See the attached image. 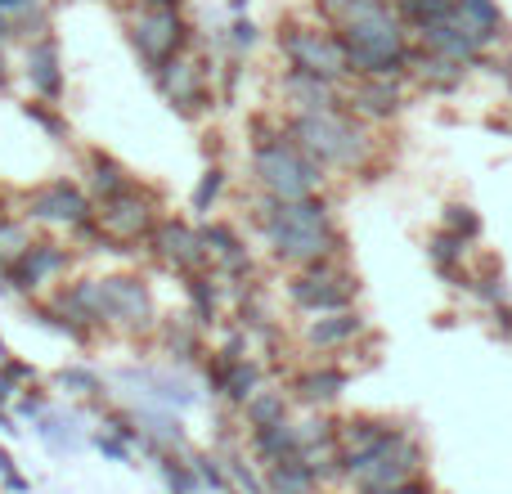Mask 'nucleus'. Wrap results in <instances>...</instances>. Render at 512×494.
I'll return each mask as SVG.
<instances>
[{"mask_svg":"<svg viewBox=\"0 0 512 494\" xmlns=\"http://www.w3.org/2000/svg\"><path fill=\"white\" fill-rule=\"evenodd\" d=\"M225 472H230V481H234L239 490H248V494H270V486H265V481L256 477V472H252L243 459H230V463H225Z\"/></svg>","mask_w":512,"mask_h":494,"instance_id":"40","label":"nucleus"},{"mask_svg":"<svg viewBox=\"0 0 512 494\" xmlns=\"http://www.w3.org/2000/svg\"><path fill=\"white\" fill-rule=\"evenodd\" d=\"M252 180L261 194L279 198V203H297V198L319 194L324 167H319L315 158H306V153L292 144L288 126H283L279 135L252 144Z\"/></svg>","mask_w":512,"mask_h":494,"instance_id":"4","label":"nucleus"},{"mask_svg":"<svg viewBox=\"0 0 512 494\" xmlns=\"http://www.w3.org/2000/svg\"><path fill=\"white\" fill-rule=\"evenodd\" d=\"M9 36H14V18L0 14V41H9Z\"/></svg>","mask_w":512,"mask_h":494,"instance_id":"50","label":"nucleus"},{"mask_svg":"<svg viewBox=\"0 0 512 494\" xmlns=\"http://www.w3.org/2000/svg\"><path fill=\"white\" fill-rule=\"evenodd\" d=\"M346 104L355 117H391L400 108V77H360Z\"/></svg>","mask_w":512,"mask_h":494,"instance_id":"19","label":"nucleus"},{"mask_svg":"<svg viewBox=\"0 0 512 494\" xmlns=\"http://www.w3.org/2000/svg\"><path fill=\"white\" fill-rule=\"evenodd\" d=\"M126 36H131V50L140 54V63L149 72L189 54V45H194V27L185 23L180 9H153V5H140L126 18Z\"/></svg>","mask_w":512,"mask_h":494,"instance_id":"6","label":"nucleus"},{"mask_svg":"<svg viewBox=\"0 0 512 494\" xmlns=\"http://www.w3.org/2000/svg\"><path fill=\"white\" fill-rule=\"evenodd\" d=\"M23 113H27V117H32V122H36V126H45V131H50V135H54V140H63V135H68V122H63V117H59V113H50V108H45V104H27V108H23Z\"/></svg>","mask_w":512,"mask_h":494,"instance_id":"42","label":"nucleus"},{"mask_svg":"<svg viewBox=\"0 0 512 494\" xmlns=\"http://www.w3.org/2000/svg\"><path fill=\"white\" fill-rule=\"evenodd\" d=\"M418 45H423V50L445 54V59H454V63H463V68H468V63H477L481 50H486V45L468 32V23H463L454 9L445 18H436V23L418 27Z\"/></svg>","mask_w":512,"mask_h":494,"instance_id":"15","label":"nucleus"},{"mask_svg":"<svg viewBox=\"0 0 512 494\" xmlns=\"http://www.w3.org/2000/svg\"><path fill=\"white\" fill-rule=\"evenodd\" d=\"M149 252L158 256L167 270H176V274L212 270V261H207V247H203V230H194V225L180 221V216H162V221L153 225Z\"/></svg>","mask_w":512,"mask_h":494,"instance_id":"12","label":"nucleus"},{"mask_svg":"<svg viewBox=\"0 0 512 494\" xmlns=\"http://www.w3.org/2000/svg\"><path fill=\"white\" fill-rule=\"evenodd\" d=\"M32 243H36L32 225H27V221H14V216H0V279H5V270H9V265H14Z\"/></svg>","mask_w":512,"mask_h":494,"instance_id":"34","label":"nucleus"},{"mask_svg":"<svg viewBox=\"0 0 512 494\" xmlns=\"http://www.w3.org/2000/svg\"><path fill=\"white\" fill-rule=\"evenodd\" d=\"M32 5H41V0H0V14H9V18H18V14H27Z\"/></svg>","mask_w":512,"mask_h":494,"instance_id":"49","label":"nucleus"},{"mask_svg":"<svg viewBox=\"0 0 512 494\" xmlns=\"http://www.w3.org/2000/svg\"><path fill=\"white\" fill-rule=\"evenodd\" d=\"M0 86H5V41H0Z\"/></svg>","mask_w":512,"mask_h":494,"instance_id":"53","label":"nucleus"},{"mask_svg":"<svg viewBox=\"0 0 512 494\" xmlns=\"http://www.w3.org/2000/svg\"><path fill=\"white\" fill-rule=\"evenodd\" d=\"M288 135L306 158H315L319 167L351 171L369 158V126L351 113V108H328V113H292Z\"/></svg>","mask_w":512,"mask_h":494,"instance_id":"2","label":"nucleus"},{"mask_svg":"<svg viewBox=\"0 0 512 494\" xmlns=\"http://www.w3.org/2000/svg\"><path fill=\"white\" fill-rule=\"evenodd\" d=\"M221 189H225V167H221V162H212V167L203 171V180L194 185V194H189V212H194V216H212Z\"/></svg>","mask_w":512,"mask_h":494,"instance_id":"36","label":"nucleus"},{"mask_svg":"<svg viewBox=\"0 0 512 494\" xmlns=\"http://www.w3.org/2000/svg\"><path fill=\"white\" fill-rule=\"evenodd\" d=\"M185 297H189V315L203 328H212L221 319V288H216V270H198L185 274Z\"/></svg>","mask_w":512,"mask_h":494,"instance_id":"28","label":"nucleus"},{"mask_svg":"<svg viewBox=\"0 0 512 494\" xmlns=\"http://www.w3.org/2000/svg\"><path fill=\"white\" fill-rule=\"evenodd\" d=\"M95 221L117 252H131L126 243H149L153 225H158L162 216H158V198H153L149 189L131 185L126 194L108 198V203H95Z\"/></svg>","mask_w":512,"mask_h":494,"instance_id":"8","label":"nucleus"},{"mask_svg":"<svg viewBox=\"0 0 512 494\" xmlns=\"http://www.w3.org/2000/svg\"><path fill=\"white\" fill-rule=\"evenodd\" d=\"M346 59H351V77H405L409 72V36L400 23L396 5H382L378 14L346 23L342 32Z\"/></svg>","mask_w":512,"mask_h":494,"instance_id":"3","label":"nucleus"},{"mask_svg":"<svg viewBox=\"0 0 512 494\" xmlns=\"http://www.w3.org/2000/svg\"><path fill=\"white\" fill-rule=\"evenodd\" d=\"M99 292H104V319L117 333H153L158 328V306H153V292L140 274H104L99 279Z\"/></svg>","mask_w":512,"mask_h":494,"instance_id":"9","label":"nucleus"},{"mask_svg":"<svg viewBox=\"0 0 512 494\" xmlns=\"http://www.w3.org/2000/svg\"><path fill=\"white\" fill-rule=\"evenodd\" d=\"M140 5H153V9H180L185 0H140Z\"/></svg>","mask_w":512,"mask_h":494,"instance_id":"51","label":"nucleus"},{"mask_svg":"<svg viewBox=\"0 0 512 494\" xmlns=\"http://www.w3.org/2000/svg\"><path fill=\"white\" fill-rule=\"evenodd\" d=\"M261 382H265V373H261V364L256 360H230V369H225V378H221V387H216V396L221 400H230L234 409H243L248 400L261 391Z\"/></svg>","mask_w":512,"mask_h":494,"instance_id":"29","label":"nucleus"},{"mask_svg":"<svg viewBox=\"0 0 512 494\" xmlns=\"http://www.w3.org/2000/svg\"><path fill=\"white\" fill-rule=\"evenodd\" d=\"M409 77L423 81V86H432V90H450V86H459L463 63H454V59H445V54L418 45V50L409 54Z\"/></svg>","mask_w":512,"mask_h":494,"instance_id":"27","label":"nucleus"},{"mask_svg":"<svg viewBox=\"0 0 512 494\" xmlns=\"http://www.w3.org/2000/svg\"><path fill=\"white\" fill-rule=\"evenodd\" d=\"M27 86L36 90V95L45 99V104H54V99H63V54H59V41H54L50 32L45 36H32L27 41Z\"/></svg>","mask_w":512,"mask_h":494,"instance_id":"16","label":"nucleus"},{"mask_svg":"<svg viewBox=\"0 0 512 494\" xmlns=\"http://www.w3.org/2000/svg\"><path fill=\"white\" fill-rule=\"evenodd\" d=\"M504 68H508V81H512V54H508V63H504Z\"/></svg>","mask_w":512,"mask_h":494,"instance_id":"54","label":"nucleus"},{"mask_svg":"<svg viewBox=\"0 0 512 494\" xmlns=\"http://www.w3.org/2000/svg\"><path fill=\"white\" fill-rule=\"evenodd\" d=\"M45 409H50V405H45V396H41V391H32V387H27V396H18V414H23V418H41Z\"/></svg>","mask_w":512,"mask_h":494,"instance_id":"46","label":"nucleus"},{"mask_svg":"<svg viewBox=\"0 0 512 494\" xmlns=\"http://www.w3.org/2000/svg\"><path fill=\"white\" fill-rule=\"evenodd\" d=\"M90 445H95L99 454H108V459H113V463H131V445H126L122 436H113V432H108V427H104V432H95V436H90Z\"/></svg>","mask_w":512,"mask_h":494,"instance_id":"41","label":"nucleus"},{"mask_svg":"<svg viewBox=\"0 0 512 494\" xmlns=\"http://www.w3.org/2000/svg\"><path fill=\"white\" fill-rule=\"evenodd\" d=\"M194 468H198V477H203V486H212V490H230V477H225V472L216 468L212 454H198Z\"/></svg>","mask_w":512,"mask_h":494,"instance_id":"44","label":"nucleus"},{"mask_svg":"<svg viewBox=\"0 0 512 494\" xmlns=\"http://www.w3.org/2000/svg\"><path fill=\"white\" fill-rule=\"evenodd\" d=\"M162 477H167V486L171 494H198L203 490V477H198V468H194V459H180V454H162Z\"/></svg>","mask_w":512,"mask_h":494,"instance_id":"35","label":"nucleus"},{"mask_svg":"<svg viewBox=\"0 0 512 494\" xmlns=\"http://www.w3.org/2000/svg\"><path fill=\"white\" fill-rule=\"evenodd\" d=\"M59 382L68 396H99L104 391V382H99V373L95 369H86V364H68V369H59Z\"/></svg>","mask_w":512,"mask_h":494,"instance_id":"37","label":"nucleus"},{"mask_svg":"<svg viewBox=\"0 0 512 494\" xmlns=\"http://www.w3.org/2000/svg\"><path fill=\"white\" fill-rule=\"evenodd\" d=\"M68 265H72V247L54 243V239H36V243L27 247V252L5 270V279H9V288H18V292H27V297H36V292H41L50 279H59Z\"/></svg>","mask_w":512,"mask_h":494,"instance_id":"14","label":"nucleus"},{"mask_svg":"<svg viewBox=\"0 0 512 494\" xmlns=\"http://www.w3.org/2000/svg\"><path fill=\"white\" fill-rule=\"evenodd\" d=\"M418 472H423V450H418V441L405 432V427H396L387 441L364 450V454H351V459L337 454V477H346L360 494L414 481Z\"/></svg>","mask_w":512,"mask_h":494,"instance_id":"5","label":"nucleus"},{"mask_svg":"<svg viewBox=\"0 0 512 494\" xmlns=\"http://www.w3.org/2000/svg\"><path fill=\"white\" fill-rule=\"evenodd\" d=\"M0 472H5V486L9 490H27V481L14 472V459H9V450H0Z\"/></svg>","mask_w":512,"mask_h":494,"instance_id":"48","label":"nucleus"},{"mask_svg":"<svg viewBox=\"0 0 512 494\" xmlns=\"http://www.w3.org/2000/svg\"><path fill=\"white\" fill-rule=\"evenodd\" d=\"M36 436H41L54 454H77L81 445H86L77 418H72V414H54V409H45V414L36 418Z\"/></svg>","mask_w":512,"mask_h":494,"instance_id":"32","label":"nucleus"},{"mask_svg":"<svg viewBox=\"0 0 512 494\" xmlns=\"http://www.w3.org/2000/svg\"><path fill=\"white\" fill-rule=\"evenodd\" d=\"M364 333V319L355 310H333V315H315L306 324V342L315 351H342Z\"/></svg>","mask_w":512,"mask_h":494,"instance_id":"21","label":"nucleus"},{"mask_svg":"<svg viewBox=\"0 0 512 494\" xmlns=\"http://www.w3.org/2000/svg\"><path fill=\"white\" fill-rule=\"evenodd\" d=\"M445 234H454V239H477L481 234V216H472L468 207H450V212H445Z\"/></svg>","mask_w":512,"mask_h":494,"instance_id":"39","label":"nucleus"},{"mask_svg":"<svg viewBox=\"0 0 512 494\" xmlns=\"http://www.w3.org/2000/svg\"><path fill=\"white\" fill-rule=\"evenodd\" d=\"M342 391H346V373L337 369V364L306 369V373H297V382H292V396H297L301 405H333Z\"/></svg>","mask_w":512,"mask_h":494,"instance_id":"23","label":"nucleus"},{"mask_svg":"<svg viewBox=\"0 0 512 494\" xmlns=\"http://www.w3.org/2000/svg\"><path fill=\"white\" fill-rule=\"evenodd\" d=\"M256 225H261L270 256L292 265V270H310V265L342 256V234L333 225V207L319 194L297 198V203H279V198L261 194L256 198Z\"/></svg>","mask_w":512,"mask_h":494,"instance_id":"1","label":"nucleus"},{"mask_svg":"<svg viewBox=\"0 0 512 494\" xmlns=\"http://www.w3.org/2000/svg\"><path fill=\"white\" fill-rule=\"evenodd\" d=\"M126 382H135V387L144 391V396L153 400V405H162V409H189L194 405V391H189V382L185 378H176V373H158V369H126L122 373Z\"/></svg>","mask_w":512,"mask_h":494,"instance_id":"20","label":"nucleus"},{"mask_svg":"<svg viewBox=\"0 0 512 494\" xmlns=\"http://www.w3.org/2000/svg\"><path fill=\"white\" fill-rule=\"evenodd\" d=\"M153 81H158L162 99H167L176 113L198 117V113L207 108V72L198 68L194 54H180V59L162 63V68L153 72Z\"/></svg>","mask_w":512,"mask_h":494,"instance_id":"13","label":"nucleus"},{"mask_svg":"<svg viewBox=\"0 0 512 494\" xmlns=\"http://www.w3.org/2000/svg\"><path fill=\"white\" fill-rule=\"evenodd\" d=\"M86 180H90V198H95V203H108V198L126 194V189L135 185L131 171H126L113 153H99V149L86 153Z\"/></svg>","mask_w":512,"mask_h":494,"instance_id":"22","label":"nucleus"},{"mask_svg":"<svg viewBox=\"0 0 512 494\" xmlns=\"http://www.w3.org/2000/svg\"><path fill=\"white\" fill-rule=\"evenodd\" d=\"M279 90L297 113H328V108H342V86H337V81L310 77V72H297V68L283 72Z\"/></svg>","mask_w":512,"mask_h":494,"instance_id":"17","label":"nucleus"},{"mask_svg":"<svg viewBox=\"0 0 512 494\" xmlns=\"http://www.w3.org/2000/svg\"><path fill=\"white\" fill-rule=\"evenodd\" d=\"M36 373L27 369V364H18V360H0V405H5V400H14L18 391H27L23 382H32Z\"/></svg>","mask_w":512,"mask_h":494,"instance_id":"38","label":"nucleus"},{"mask_svg":"<svg viewBox=\"0 0 512 494\" xmlns=\"http://www.w3.org/2000/svg\"><path fill=\"white\" fill-rule=\"evenodd\" d=\"M319 468L310 459H283V463H270L265 468V486H270V494H315L319 490Z\"/></svg>","mask_w":512,"mask_h":494,"instance_id":"24","label":"nucleus"},{"mask_svg":"<svg viewBox=\"0 0 512 494\" xmlns=\"http://www.w3.org/2000/svg\"><path fill=\"white\" fill-rule=\"evenodd\" d=\"M432 256H436V265H445V270L454 274V265H459V256H463V239H454V234H441V239L432 243Z\"/></svg>","mask_w":512,"mask_h":494,"instance_id":"43","label":"nucleus"},{"mask_svg":"<svg viewBox=\"0 0 512 494\" xmlns=\"http://www.w3.org/2000/svg\"><path fill=\"white\" fill-rule=\"evenodd\" d=\"M369 494H432V486H427L423 477H414V481H400V486H387V490H369Z\"/></svg>","mask_w":512,"mask_h":494,"instance_id":"47","label":"nucleus"},{"mask_svg":"<svg viewBox=\"0 0 512 494\" xmlns=\"http://www.w3.org/2000/svg\"><path fill=\"white\" fill-rule=\"evenodd\" d=\"M252 454L261 459V468L270 463H283V459H297L301 454V436H297V423H274V427H256L252 432Z\"/></svg>","mask_w":512,"mask_h":494,"instance_id":"25","label":"nucleus"},{"mask_svg":"<svg viewBox=\"0 0 512 494\" xmlns=\"http://www.w3.org/2000/svg\"><path fill=\"white\" fill-rule=\"evenodd\" d=\"M135 423H140V432L149 436V441H158L162 450L167 445H185V427H180V418L171 414V409H162V405H153V400H144V405H135Z\"/></svg>","mask_w":512,"mask_h":494,"instance_id":"30","label":"nucleus"},{"mask_svg":"<svg viewBox=\"0 0 512 494\" xmlns=\"http://www.w3.org/2000/svg\"><path fill=\"white\" fill-rule=\"evenodd\" d=\"M27 221L36 225H59V230H81L86 221H95V198L72 180H45V185L27 189L23 198Z\"/></svg>","mask_w":512,"mask_h":494,"instance_id":"11","label":"nucleus"},{"mask_svg":"<svg viewBox=\"0 0 512 494\" xmlns=\"http://www.w3.org/2000/svg\"><path fill=\"white\" fill-rule=\"evenodd\" d=\"M230 41H234V50H252V45H256V23L239 18V23L230 27Z\"/></svg>","mask_w":512,"mask_h":494,"instance_id":"45","label":"nucleus"},{"mask_svg":"<svg viewBox=\"0 0 512 494\" xmlns=\"http://www.w3.org/2000/svg\"><path fill=\"white\" fill-rule=\"evenodd\" d=\"M355 292L360 283L346 270H337V261L310 265V270H297V279L288 283V297L297 310L306 315H333V310H355Z\"/></svg>","mask_w":512,"mask_h":494,"instance_id":"10","label":"nucleus"},{"mask_svg":"<svg viewBox=\"0 0 512 494\" xmlns=\"http://www.w3.org/2000/svg\"><path fill=\"white\" fill-rule=\"evenodd\" d=\"M203 247H207V261H212L216 274H225V279H243V274H252V256L243 239L230 230V225L212 221L203 225Z\"/></svg>","mask_w":512,"mask_h":494,"instance_id":"18","label":"nucleus"},{"mask_svg":"<svg viewBox=\"0 0 512 494\" xmlns=\"http://www.w3.org/2000/svg\"><path fill=\"white\" fill-rule=\"evenodd\" d=\"M454 14L468 23V32L477 36L481 45H490V41L504 36V14H499L495 0H454Z\"/></svg>","mask_w":512,"mask_h":494,"instance_id":"31","label":"nucleus"},{"mask_svg":"<svg viewBox=\"0 0 512 494\" xmlns=\"http://www.w3.org/2000/svg\"><path fill=\"white\" fill-rule=\"evenodd\" d=\"M153 333L162 337V346H167L171 360H198V351H203V324H198L194 315L158 319V328H153Z\"/></svg>","mask_w":512,"mask_h":494,"instance_id":"26","label":"nucleus"},{"mask_svg":"<svg viewBox=\"0 0 512 494\" xmlns=\"http://www.w3.org/2000/svg\"><path fill=\"white\" fill-rule=\"evenodd\" d=\"M0 432H9V436H14V432H18V427H14V418H9V414H5V409H0Z\"/></svg>","mask_w":512,"mask_h":494,"instance_id":"52","label":"nucleus"},{"mask_svg":"<svg viewBox=\"0 0 512 494\" xmlns=\"http://www.w3.org/2000/svg\"><path fill=\"white\" fill-rule=\"evenodd\" d=\"M230 5H234V9H243V5H248V0H230Z\"/></svg>","mask_w":512,"mask_h":494,"instance_id":"55","label":"nucleus"},{"mask_svg":"<svg viewBox=\"0 0 512 494\" xmlns=\"http://www.w3.org/2000/svg\"><path fill=\"white\" fill-rule=\"evenodd\" d=\"M279 50H283V59H288V68L310 72V77L337 81V86L351 77V59H346L342 36L328 32V27H306V23L283 27Z\"/></svg>","mask_w":512,"mask_h":494,"instance_id":"7","label":"nucleus"},{"mask_svg":"<svg viewBox=\"0 0 512 494\" xmlns=\"http://www.w3.org/2000/svg\"><path fill=\"white\" fill-rule=\"evenodd\" d=\"M292 418V405H288V396L283 391H274V387H261L256 396L243 405V423L252 427H274V423H288Z\"/></svg>","mask_w":512,"mask_h":494,"instance_id":"33","label":"nucleus"}]
</instances>
